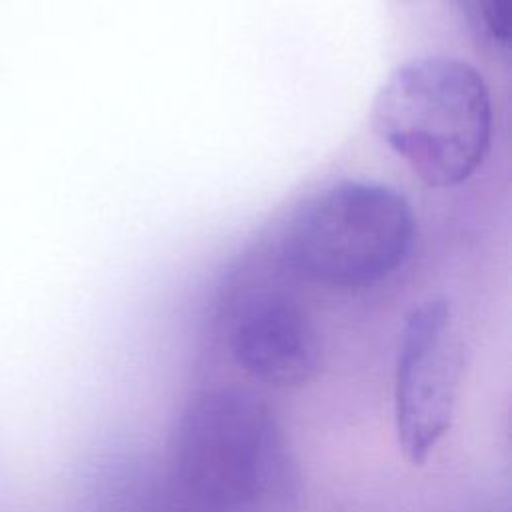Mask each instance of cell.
<instances>
[{"label": "cell", "instance_id": "cell-2", "mask_svg": "<svg viewBox=\"0 0 512 512\" xmlns=\"http://www.w3.org/2000/svg\"><path fill=\"white\" fill-rule=\"evenodd\" d=\"M388 148L432 188L466 182L492 140V100L480 72L446 56L414 58L390 72L372 106Z\"/></svg>", "mask_w": 512, "mask_h": 512}, {"label": "cell", "instance_id": "cell-3", "mask_svg": "<svg viewBox=\"0 0 512 512\" xmlns=\"http://www.w3.org/2000/svg\"><path fill=\"white\" fill-rule=\"evenodd\" d=\"M414 214L386 184L344 180L310 196L292 216L282 242L300 276L338 290L390 278L408 258Z\"/></svg>", "mask_w": 512, "mask_h": 512}, {"label": "cell", "instance_id": "cell-1", "mask_svg": "<svg viewBox=\"0 0 512 512\" xmlns=\"http://www.w3.org/2000/svg\"><path fill=\"white\" fill-rule=\"evenodd\" d=\"M180 512H294L302 474L274 408L240 386H212L184 406L172 440Z\"/></svg>", "mask_w": 512, "mask_h": 512}, {"label": "cell", "instance_id": "cell-6", "mask_svg": "<svg viewBox=\"0 0 512 512\" xmlns=\"http://www.w3.org/2000/svg\"><path fill=\"white\" fill-rule=\"evenodd\" d=\"M484 26L490 36L500 42L508 44L510 40V0H478Z\"/></svg>", "mask_w": 512, "mask_h": 512}, {"label": "cell", "instance_id": "cell-4", "mask_svg": "<svg viewBox=\"0 0 512 512\" xmlns=\"http://www.w3.org/2000/svg\"><path fill=\"white\" fill-rule=\"evenodd\" d=\"M464 374V344L450 306L426 300L404 322L394 364V428L412 466L428 462L450 430Z\"/></svg>", "mask_w": 512, "mask_h": 512}, {"label": "cell", "instance_id": "cell-5", "mask_svg": "<svg viewBox=\"0 0 512 512\" xmlns=\"http://www.w3.org/2000/svg\"><path fill=\"white\" fill-rule=\"evenodd\" d=\"M222 338L232 362L272 388H300L322 366L318 328L296 294L278 284L244 286L222 314Z\"/></svg>", "mask_w": 512, "mask_h": 512}]
</instances>
